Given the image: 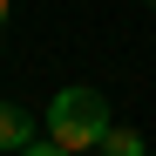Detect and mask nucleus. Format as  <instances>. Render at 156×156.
I'll list each match as a JSON object with an SVG mask.
<instances>
[{
	"label": "nucleus",
	"instance_id": "nucleus-2",
	"mask_svg": "<svg viewBox=\"0 0 156 156\" xmlns=\"http://www.w3.org/2000/svg\"><path fill=\"white\" fill-rule=\"evenodd\" d=\"M34 129H41V122L20 109V102H0V149H7V156H14V149H27V143H34Z\"/></svg>",
	"mask_w": 156,
	"mask_h": 156
},
{
	"label": "nucleus",
	"instance_id": "nucleus-1",
	"mask_svg": "<svg viewBox=\"0 0 156 156\" xmlns=\"http://www.w3.org/2000/svg\"><path fill=\"white\" fill-rule=\"evenodd\" d=\"M41 129H48V143H61L68 156H82V149H102V136H109L115 122H109V102H102V88L75 82V88H61L55 102H48Z\"/></svg>",
	"mask_w": 156,
	"mask_h": 156
},
{
	"label": "nucleus",
	"instance_id": "nucleus-6",
	"mask_svg": "<svg viewBox=\"0 0 156 156\" xmlns=\"http://www.w3.org/2000/svg\"><path fill=\"white\" fill-rule=\"evenodd\" d=\"M149 7H156V0H149Z\"/></svg>",
	"mask_w": 156,
	"mask_h": 156
},
{
	"label": "nucleus",
	"instance_id": "nucleus-4",
	"mask_svg": "<svg viewBox=\"0 0 156 156\" xmlns=\"http://www.w3.org/2000/svg\"><path fill=\"white\" fill-rule=\"evenodd\" d=\"M14 156H68V149H61V143H48V136H34L27 149H14Z\"/></svg>",
	"mask_w": 156,
	"mask_h": 156
},
{
	"label": "nucleus",
	"instance_id": "nucleus-3",
	"mask_svg": "<svg viewBox=\"0 0 156 156\" xmlns=\"http://www.w3.org/2000/svg\"><path fill=\"white\" fill-rule=\"evenodd\" d=\"M102 156H143V129H129V122H115L109 136H102Z\"/></svg>",
	"mask_w": 156,
	"mask_h": 156
},
{
	"label": "nucleus",
	"instance_id": "nucleus-5",
	"mask_svg": "<svg viewBox=\"0 0 156 156\" xmlns=\"http://www.w3.org/2000/svg\"><path fill=\"white\" fill-rule=\"evenodd\" d=\"M7 14H14V0H0V27H7Z\"/></svg>",
	"mask_w": 156,
	"mask_h": 156
}]
</instances>
